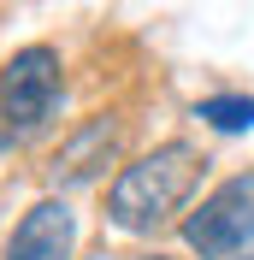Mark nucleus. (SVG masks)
I'll return each instance as SVG.
<instances>
[{
    "label": "nucleus",
    "mask_w": 254,
    "mask_h": 260,
    "mask_svg": "<svg viewBox=\"0 0 254 260\" xmlns=\"http://www.w3.org/2000/svg\"><path fill=\"white\" fill-rule=\"evenodd\" d=\"M195 118H207L213 130H248L254 124V101H237V95H213L195 107Z\"/></svg>",
    "instance_id": "nucleus-6"
},
{
    "label": "nucleus",
    "mask_w": 254,
    "mask_h": 260,
    "mask_svg": "<svg viewBox=\"0 0 254 260\" xmlns=\"http://www.w3.org/2000/svg\"><path fill=\"white\" fill-rule=\"evenodd\" d=\"M142 260H166V254H142Z\"/></svg>",
    "instance_id": "nucleus-8"
},
{
    "label": "nucleus",
    "mask_w": 254,
    "mask_h": 260,
    "mask_svg": "<svg viewBox=\"0 0 254 260\" xmlns=\"http://www.w3.org/2000/svg\"><path fill=\"white\" fill-rule=\"evenodd\" d=\"M71 237H77V219L65 201H36L24 213V225L12 231L6 260H71Z\"/></svg>",
    "instance_id": "nucleus-4"
},
{
    "label": "nucleus",
    "mask_w": 254,
    "mask_h": 260,
    "mask_svg": "<svg viewBox=\"0 0 254 260\" xmlns=\"http://www.w3.org/2000/svg\"><path fill=\"white\" fill-rule=\"evenodd\" d=\"M242 260H254V231H248V243H242Z\"/></svg>",
    "instance_id": "nucleus-7"
},
{
    "label": "nucleus",
    "mask_w": 254,
    "mask_h": 260,
    "mask_svg": "<svg viewBox=\"0 0 254 260\" xmlns=\"http://www.w3.org/2000/svg\"><path fill=\"white\" fill-rule=\"evenodd\" d=\"M0 107L12 118V130H36L59 107V53L53 48H24L0 71Z\"/></svg>",
    "instance_id": "nucleus-3"
},
{
    "label": "nucleus",
    "mask_w": 254,
    "mask_h": 260,
    "mask_svg": "<svg viewBox=\"0 0 254 260\" xmlns=\"http://www.w3.org/2000/svg\"><path fill=\"white\" fill-rule=\"evenodd\" d=\"M118 136H124V118H118V113H95L71 142L59 148V154H53V183H83V178H95L101 166L118 154Z\"/></svg>",
    "instance_id": "nucleus-5"
},
{
    "label": "nucleus",
    "mask_w": 254,
    "mask_h": 260,
    "mask_svg": "<svg viewBox=\"0 0 254 260\" xmlns=\"http://www.w3.org/2000/svg\"><path fill=\"white\" fill-rule=\"evenodd\" d=\"M195 183H201V154L189 142H166L118 172V183L107 195V219L118 231H160L189 201Z\"/></svg>",
    "instance_id": "nucleus-1"
},
{
    "label": "nucleus",
    "mask_w": 254,
    "mask_h": 260,
    "mask_svg": "<svg viewBox=\"0 0 254 260\" xmlns=\"http://www.w3.org/2000/svg\"><path fill=\"white\" fill-rule=\"evenodd\" d=\"M248 213H254V178H231L183 219V243L201 260H231V254H242V243L254 231Z\"/></svg>",
    "instance_id": "nucleus-2"
}]
</instances>
